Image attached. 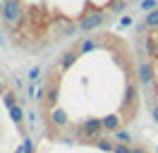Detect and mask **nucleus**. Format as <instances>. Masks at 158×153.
<instances>
[{"label": "nucleus", "instance_id": "nucleus-5", "mask_svg": "<svg viewBox=\"0 0 158 153\" xmlns=\"http://www.w3.org/2000/svg\"><path fill=\"white\" fill-rule=\"evenodd\" d=\"M27 153H156V146L141 132L101 139V141H53L31 134Z\"/></svg>", "mask_w": 158, "mask_h": 153}, {"label": "nucleus", "instance_id": "nucleus-4", "mask_svg": "<svg viewBox=\"0 0 158 153\" xmlns=\"http://www.w3.org/2000/svg\"><path fill=\"white\" fill-rule=\"evenodd\" d=\"M132 41L137 48L141 79L146 89L148 117L158 127V0L148 10H144L141 17L134 22Z\"/></svg>", "mask_w": 158, "mask_h": 153}, {"label": "nucleus", "instance_id": "nucleus-2", "mask_svg": "<svg viewBox=\"0 0 158 153\" xmlns=\"http://www.w3.org/2000/svg\"><path fill=\"white\" fill-rule=\"evenodd\" d=\"M137 0H0V41L15 60H46L65 43L113 27Z\"/></svg>", "mask_w": 158, "mask_h": 153}, {"label": "nucleus", "instance_id": "nucleus-3", "mask_svg": "<svg viewBox=\"0 0 158 153\" xmlns=\"http://www.w3.org/2000/svg\"><path fill=\"white\" fill-rule=\"evenodd\" d=\"M31 110L19 84L0 67V153H27L31 143Z\"/></svg>", "mask_w": 158, "mask_h": 153}, {"label": "nucleus", "instance_id": "nucleus-1", "mask_svg": "<svg viewBox=\"0 0 158 153\" xmlns=\"http://www.w3.org/2000/svg\"><path fill=\"white\" fill-rule=\"evenodd\" d=\"M29 110L34 134L53 141H101L139 132L148 103L132 34L96 29L41 60Z\"/></svg>", "mask_w": 158, "mask_h": 153}, {"label": "nucleus", "instance_id": "nucleus-6", "mask_svg": "<svg viewBox=\"0 0 158 153\" xmlns=\"http://www.w3.org/2000/svg\"><path fill=\"white\" fill-rule=\"evenodd\" d=\"M156 153H158V146H156Z\"/></svg>", "mask_w": 158, "mask_h": 153}]
</instances>
